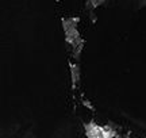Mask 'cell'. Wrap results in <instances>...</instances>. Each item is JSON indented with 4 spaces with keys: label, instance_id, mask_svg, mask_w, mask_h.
<instances>
[{
    "label": "cell",
    "instance_id": "obj_1",
    "mask_svg": "<svg viewBox=\"0 0 146 138\" xmlns=\"http://www.w3.org/2000/svg\"><path fill=\"white\" fill-rule=\"evenodd\" d=\"M85 133H87V137L88 138H104L102 127L96 126L94 122H91L89 125L85 126Z\"/></svg>",
    "mask_w": 146,
    "mask_h": 138
}]
</instances>
